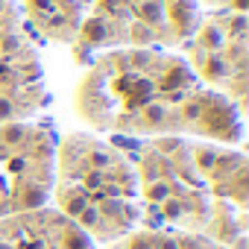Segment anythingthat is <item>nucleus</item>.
<instances>
[{
  "label": "nucleus",
  "instance_id": "1",
  "mask_svg": "<svg viewBox=\"0 0 249 249\" xmlns=\"http://www.w3.org/2000/svg\"><path fill=\"white\" fill-rule=\"evenodd\" d=\"M135 12H138L141 24H147V27H156V24L164 21V3L161 0H141L135 6Z\"/></svg>",
  "mask_w": 249,
  "mask_h": 249
},
{
  "label": "nucleus",
  "instance_id": "2",
  "mask_svg": "<svg viewBox=\"0 0 249 249\" xmlns=\"http://www.w3.org/2000/svg\"><path fill=\"white\" fill-rule=\"evenodd\" d=\"M170 15H173V24L179 27V33H188V27L194 24V6L191 3H179V0H173Z\"/></svg>",
  "mask_w": 249,
  "mask_h": 249
},
{
  "label": "nucleus",
  "instance_id": "3",
  "mask_svg": "<svg viewBox=\"0 0 249 249\" xmlns=\"http://www.w3.org/2000/svg\"><path fill=\"white\" fill-rule=\"evenodd\" d=\"M82 38H85L88 44H103V41H106V24H103L100 18L85 21V24H82Z\"/></svg>",
  "mask_w": 249,
  "mask_h": 249
},
{
  "label": "nucleus",
  "instance_id": "4",
  "mask_svg": "<svg viewBox=\"0 0 249 249\" xmlns=\"http://www.w3.org/2000/svg\"><path fill=\"white\" fill-rule=\"evenodd\" d=\"M147 199L150 202H156V205H161L164 199H170V194H173V188L167 185V182H161V179H153V182H147Z\"/></svg>",
  "mask_w": 249,
  "mask_h": 249
},
{
  "label": "nucleus",
  "instance_id": "5",
  "mask_svg": "<svg viewBox=\"0 0 249 249\" xmlns=\"http://www.w3.org/2000/svg\"><path fill=\"white\" fill-rule=\"evenodd\" d=\"M229 73V65L220 59V56H205V62H202V76H208V79H223Z\"/></svg>",
  "mask_w": 249,
  "mask_h": 249
},
{
  "label": "nucleus",
  "instance_id": "6",
  "mask_svg": "<svg viewBox=\"0 0 249 249\" xmlns=\"http://www.w3.org/2000/svg\"><path fill=\"white\" fill-rule=\"evenodd\" d=\"M188 71L182 68V65H173L167 73H164V79H161V88H182V85H188Z\"/></svg>",
  "mask_w": 249,
  "mask_h": 249
},
{
  "label": "nucleus",
  "instance_id": "7",
  "mask_svg": "<svg viewBox=\"0 0 249 249\" xmlns=\"http://www.w3.org/2000/svg\"><path fill=\"white\" fill-rule=\"evenodd\" d=\"M62 243H65V249H91V243H88L85 231H79V229H68Z\"/></svg>",
  "mask_w": 249,
  "mask_h": 249
},
{
  "label": "nucleus",
  "instance_id": "8",
  "mask_svg": "<svg viewBox=\"0 0 249 249\" xmlns=\"http://www.w3.org/2000/svg\"><path fill=\"white\" fill-rule=\"evenodd\" d=\"M24 135H27V126H24V123H6V129H3V141H6L9 147L21 144V141H24Z\"/></svg>",
  "mask_w": 249,
  "mask_h": 249
},
{
  "label": "nucleus",
  "instance_id": "9",
  "mask_svg": "<svg viewBox=\"0 0 249 249\" xmlns=\"http://www.w3.org/2000/svg\"><path fill=\"white\" fill-rule=\"evenodd\" d=\"M199 44H202V50L208 47V50H217L220 44H223V36H220V30H214V27H205L202 33H199Z\"/></svg>",
  "mask_w": 249,
  "mask_h": 249
},
{
  "label": "nucleus",
  "instance_id": "10",
  "mask_svg": "<svg viewBox=\"0 0 249 249\" xmlns=\"http://www.w3.org/2000/svg\"><path fill=\"white\" fill-rule=\"evenodd\" d=\"M141 117H144L147 123H161V120L167 117V111H164V106H161V103H144Z\"/></svg>",
  "mask_w": 249,
  "mask_h": 249
},
{
  "label": "nucleus",
  "instance_id": "11",
  "mask_svg": "<svg viewBox=\"0 0 249 249\" xmlns=\"http://www.w3.org/2000/svg\"><path fill=\"white\" fill-rule=\"evenodd\" d=\"M196 167H199V170H205V173H211V170L217 167V153H214V150H208V147L196 150Z\"/></svg>",
  "mask_w": 249,
  "mask_h": 249
},
{
  "label": "nucleus",
  "instance_id": "12",
  "mask_svg": "<svg viewBox=\"0 0 249 249\" xmlns=\"http://www.w3.org/2000/svg\"><path fill=\"white\" fill-rule=\"evenodd\" d=\"M76 220H79V226H85V229H94V226L100 223V211H97L94 205H85V208L76 214Z\"/></svg>",
  "mask_w": 249,
  "mask_h": 249
},
{
  "label": "nucleus",
  "instance_id": "13",
  "mask_svg": "<svg viewBox=\"0 0 249 249\" xmlns=\"http://www.w3.org/2000/svg\"><path fill=\"white\" fill-rule=\"evenodd\" d=\"M129 36H132L135 44H150V41H153V30H150L147 24H141V21L132 24V33H129Z\"/></svg>",
  "mask_w": 249,
  "mask_h": 249
},
{
  "label": "nucleus",
  "instance_id": "14",
  "mask_svg": "<svg viewBox=\"0 0 249 249\" xmlns=\"http://www.w3.org/2000/svg\"><path fill=\"white\" fill-rule=\"evenodd\" d=\"M41 202H44V191H41V188H30L27 196L21 199V208H36V205H41Z\"/></svg>",
  "mask_w": 249,
  "mask_h": 249
},
{
  "label": "nucleus",
  "instance_id": "15",
  "mask_svg": "<svg viewBox=\"0 0 249 249\" xmlns=\"http://www.w3.org/2000/svg\"><path fill=\"white\" fill-rule=\"evenodd\" d=\"M161 205H164V211H161V214H164L167 220H179V217H182V211H185V205H182L179 199H164Z\"/></svg>",
  "mask_w": 249,
  "mask_h": 249
},
{
  "label": "nucleus",
  "instance_id": "16",
  "mask_svg": "<svg viewBox=\"0 0 249 249\" xmlns=\"http://www.w3.org/2000/svg\"><path fill=\"white\" fill-rule=\"evenodd\" d=\"M153 62V56L147 53V50H135V53H129V65L132 68H147Z\"/></svg>",
  "mask_w": 249,
  "mask_h": 249
},
{
  "label": "nucleus",
  "instance_id": "17",
  "mask_svg": "<svg viewBox=\"0 0 249 249\" xmlns=\"http://www.w3.org/2000/svg\"><path fill=\"white\" fill-rule=\"evenodd\" d=\"M179 147H182V144H179V138H161V141H156V150H159V153H164V156H167V153H176Z\"/></svg>",
  "mask_w": 249,
  "mask_h": 249
},
{
  "label": "nucleus",
  "instance_id": "18",
  "mask_svg": "<svg viewBox=\"0 0 249 249\" xmlns=\"http://www.w3.org/2000/svg\"><path fill=\"white\" fill-rule=\"evenodd\" d=\"M243 30H246V18H243V12H237V15H234V21H231V30H229V36H234V38H243Z\"/></svg>",
  "mask_w": 249,
  "mask_h": 249
},
{
  "label": "nucleus",
  "instance_id": "19",
  "mask_svg": "<svg viewBox=\"0 0 249 249\" xmlns=\"http://www.w3.org/2000/svg\"><path fill=\"white\" fill-rule=\"evenodd\" d=\"M12 114H15V106H12V100L0 97V120H9Z\"/></svg>",
  "mask_w": 249,
  "mask_h": 249
},
{
  "label": "nucleus",
  "instance_id": "20",
  "mask_svg": "<svg viewBox=\"0 0 249 249\" xmlns=\"http://www.w3.org/2000/svg\"><path fill=\"white\" fill-rule=\"evenodd\" d=\"M91 164H94L97 170H103V167L108 164V156H106L103 150H94V153H91Z\"/></svg>",
  "mask_w": 249,
  "mask_h": 249
},
{
  "label": "nucleus",
  "instance_id": "21",
  "mask_svg": "<svg viewBox=\"0 0 249 249\" xmlns=\"http://www.w3.org/2000/svg\"><path fill=\"white\" fill-rule=\"evenodd\" d=\"M100 185H103V173L100 170H91L85 176V188H100Z\"/></svg>",
  "mask_w": 249,
  "mask_h": 249
},
{
  "label": "nucleus",
  "instance_id": "22",
  "mask_svg": "<svg viewBox=\"0 0 249 249\" xmlns=\"http://www.w3.org/2000/svg\"><path fill=\"white\" fill-rule=\"evenodd\" d=\"M129 249H156V240H150V237H135V240L129 243Z\"/></svg>",
  "mask_w": 249,
  "mask_h": 249
},
{
  "label": "nucleus",
  "instance_id": "23",
  "mask_svg": "<svg viewBox=\"0 0 249 249\" xmlns=\"http://www.w3.org/2000/svg\"><path fill=\"white\" fill-rule=\"evenodd\" d=\"M156 249H179V243L173 237H159L156 240Z\"/></svg>",
  "mask_w": 249,
  "mask_h": 249
},
{
  "label": "nucleus",
  "instance_id": "24",
  "mask_svg": "<svg viewBox=\"0 0 249 249\" xmlns=\"http://www.w3.org/2000/svg\"><path fill=\"white\" fill-rule=\"evenodd\" d=\"M33 9H41V12H50V0H30Z\"/></svg>",
  "mask_w": 249,
  "mask_h": 249
},
{
  "label": "nucleus",
  "instance_id": "25",
  "mask_svg": "<svg viewBox=\"0 0 249 249\" xmlns=\"http://www.w3.org/2000/svg\"><path fill=\"white\" fill-rule=\"evenodd\" d=\"M9 76H12V71L6 65H0V82H9Z\"/></svg>",
  "mask_w": 249,
  "mask_h": 249
},
{
  "label": "nucleus",
  "instance_id": "26",
  "mask_svg": "<svg viewBox=\"0 0 249 249\" xmlns=\"http://www.w3.org/2000/svg\"><path fill=\"white\" fill-rule=\"evenodd\" d=\"M229 3H231L237 12H243V9H246V0H229Z\"/></svg>",
  "mask_w": 249,
  "mask_h": 249
},
{
  "label": "nucleus",
  "instance_id": "27",
  "mask_svg": "<svg viewBox=\"0 0 249 249\" xmlns=\"http://www.w3.org/2000/svg\"><path fill=\"white\" fill-rule=\"evenodd\" d=\"M21 167H24V159H15V161H12V170L21 173Z\"/></svg>",
  "mask_w": 249,
  "mask_h": 249
},
{
  "label": "nucleus",
  "instance_id": "28",
  "mask_svg": "<svg viewBox=\"0 0 249 249\" xmlns=\"http://www.w3.org/2000/svg\"><path fill=\"white\" fill-rule=\"evenodd\" d=\"M0 249H15L12 243H3V240H0Z\"/></svg>",
  "mask_w": 249,
  "mask_h": 249
},
{
  "label": "nucleus",
  "instance_id": "29",
  "mask_svg": "<svg viewBox=\"0 0 249 249\" xmlns=\"http://www.w3.org/2000/svg\"><path fill=\"white\" fill-rule=\"evenodd\" d=\"M0 9H3V0H0Z\"/></svg>",
  "mask_w": 249,
  "mask_h": 249
}]
</instances>
